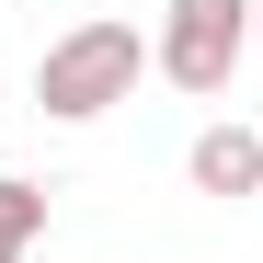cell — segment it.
<instances>
[{
    "label": "cell",
    "instance_id": "cell-1",
    "mask_svg": "<svg viewBox=\"0 0 263 263\" xmlns=\"http://www.w3.org/2000/svg\"><path fill=\"white\" fill-rule=\"evenodd\" d=\"M149 80V46H138V23H115V12H92V23H69L46 58H34V103H46L58 126H92V115H115L126 92Z\"/></svg>",
    "mask_w": 263,
    "mask_h": 263
},
{
    "label": "cell",
    "instance_id": "cell-2",
    "mask_svg": "<svg viewBox=\"0 0 263 263\" xmlns=\"http://www.w3.org/2000/svg\"><path fill=\"white\" fill-rule=\"evenodd\" d=\"M240 46H252V0H160V46H149V69L172 80V92L217 103V92H229V69H240Z\"/></svg>",
    "mask_w": 263,
    "mask_h": 263
},
{
    "label": "cell",
    "instance_id": "cell-3",
    "mask_svg": "<svg viewBox=\"0 0 263 263\" xmlns=\"http://www.w3.org/2000/svg\"><path fill=\"white\" fill-rule=\"evenodd\" d=\"M183 172H195V195H263V138L252 126H206L183 149Z\"/></svg>",
    "mask_w": 263,
    "mask_h": 263
},
{
    "label": "cell",
    "instance_id": "cell-4",
    "mask_svg": "<svg viewBox=\"0 0 263 263\" xmlns=\"http://www.w3.org/2000/svg\"><path fill=\"white\" fill-rule=\"evenodd\" d=\"M46 229V183H0V263H23Z\"/></svg>",
    "mask_w": 263,
    "mask_h": 263
},
{
    "label": "cell",
    "instance_id": "cell-5",
    "mask_svg": "<svg viewBox=\"0 0 263 263\" xmlns=\"http://www.w3.org/2000/svg\"><path fill=\"white\" fill-rule=\"evenodd\" d=\"M252 46H263V0H252Z\"/></svg>",
    "mask_w": 263,
    "mask_h": 263
}]
</instances>
